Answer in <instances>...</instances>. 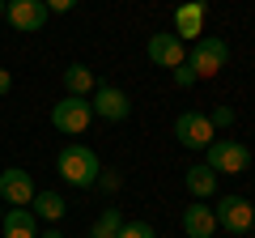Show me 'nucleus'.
<instances>
[{"label": "nucleus", "instance_id": "nucleus-4", "mask_svg": "<svg viewBox=\"0 0 255 238\" xmlns=\"http://www.w3.org/2000/svg\"><path fill=\"white\" fill-rule=\"evenodd\" d=\"M204 153H209V170H217V174H247L251 170V149L247 145H238V140H213L209 149H204Z\"/></svg>", "mask_w": 255, "mask_h": 238}, {"label": "nucleus", "instance_id": "nucleus-13", "mask_svg": "<svg viewBox=\"0 0 255 238\" xmlns=\"http://www.w3.org/2000/svg\"><path fill=\"white\" fill-rule=\"evenodd\" d=\"M0 230H4V238H38V217L30 209H9Z\"/></svg>", "mask_w": 255, "mask_h": 238}, {"label": "nucleus", "instance_id": "nucleus-14", "mask_svg": "<svg viewBox=\"0 0 255 238\" xmlns=\"http://www.w3.org/2000/svg\"><path fill=\"white\" fill-rule=\"evenodd\" d=\"M183 183H187V192L196 200H213L217 196V170H209V166H187Z\"/></svg>", "mask_w": 255, "mask_h": 238}, {"label": "nucleus", "instance_id": "nucleus-5", "mask_svg": "<svg viewBox=\"0 0 255 238\" xmlns=\"http://www.w3.org/2000/svg\"><path fill=\"white\" fill-rule=\"evenodd\" d=\"M213 217H217V230H230V234H251L255 226V209L247 196H221L213 204Z\"/></svg>", "mask_w": 255, "mask_h": 238}, {"label": "nucleus", "instance_id": "nucleus-21", "mask_svg": "<svg viewBox=\"0 0 255 238\" xmlns=\"http://www.w3.org/2000/svg\"><path fill=\"white\" fill-rule=\"evenodd\" d=\"M119 183H124V179H119V170H98V183H94V187H102V192H115Z\"/></svg>", "mask_w": 255, "mask_h": 238}, {"label": "nucleus", "instance_id": "nucleus-29", "mask_svg": "<svg viewBox=\"0 0 255 238\" xmlns=\"http://www.w3.org/2000/svg\"><path fill=\"white\" fill-rule=\"evenodd\" d=\"M251 209H255V200H251Z\"/></svg>", "mask_w": 255, "mask_h": 238}, {"label": "nucleus", "instance_id": "nucleus-17", "mask_svg": "<svg viewBox=\"0 0 255 238\" xmlns=\"http://www.w3.org/2000/svg\"><path fill=\"white\" fill-rule=\"evenodd\" d=\"M119 226H124V213L111 204V209H102V213H98V221L90 226V234H85V238H115V234H119Z\"/></svg>", "mask_w": 255, "mask_h": 238}, {"label": "nucleus", "instance_id": "nucleus-23", "mask_svg": "<svg viewBox=\"0 0 255 238\" xmlns=\"http://www.w3.org/2000/svg\"><path fill=\"white\" fill-rule=\"evenodd\" d=\"M9 90H13V73H9V68H0V98H4Z\"/></svg>", "mask_w": 255, "mask_h": 238}, {"label": "nucleus", "instance_id": "nucleus-15", "mask_svg": "<svg viewBox=\"0 0 255 238\" xmlns=\"http://www.w3.org/2000/svg\"><path fill=\"white\" fill-rule=\"evenodd\" d=\"M64 90L73 94V98H90V94L98 90V81H94V68H85V64H68V68H64Z\"/></svg>", "mask_w": 255, "mask_h": 238}, {"label": "nucleus", "instance_id": "nucleus-27", "mask_svg": "<svg viewBox=\"0 0 255 238\" xmlns=\"http://www.w3.org/2000/svg\"><path fill=\"white\" fill-rule=\"evenodd\" d=\"M251 238H255V226H251Z\"/></svg>", "mask_w": 255, "mask_h": 238}, {"label": "nucleus", "instance_id": "nucleus-7", "mask_svg": "<svg viewBox=\"0 0 255 238\" xmlns=\"http://www.w3.org/2000/svg\"><path fill=\"white\" fill-rule=\"evenodd\" d=\"M213 123L209 115H200V111H183L179 119H174V136H179L183 149H209L213 145Z\"/></svg>", "mask_w": 255, "mask_h": 238}, {"label": "nucleus", "instance_id": "nucleus-10", "mask_svg": "<svg viewBox=\"0 0 255 238\" xmlns=\"http://www.w3.org/2000/svg\"><path fill=\"white\" fill-rule=\"evenodd\" d=\"M145 55L153 60L157 68H179L183 60H187V47L179 43V34H149Z\"/></svg>", "mask_w": 255, "mask_h": 238}, {"label": "nucleus", "instance_id": "nucleus-9", "mask_svg": "<svg viewBox=\"0 0 255 238\" xmlns=\"http://www.w3.org/2000/svg\"><path fill=\"white\" fill-rule=\"evenodd\" d=\"M4 17H9V26L13 30H21V34H34V30H43L47 26V4L43 0H13L9 9H4Z\"/></svg>", "mask_w": 255, "mask_h": 238}, {"label": "nucleus", "instance_id": "nucleus-3", "mask_svg": "<svg viewBox=\"0 0 255 238\" xmlns=\"http://www.w3.org/2000/svg\"><path fill=\"white\" fill-rule=\"evenodd\" d=\"M90 119H94L90 98H73V94H64V98L51 107V123H55V132H64V136H81V132L90 128Z\"/></svg>", "mask_w": 255, "mask_h": 238}, {"label": "nucleus", "instance_id": "nucleus-20", "mask_svg": "<svg viewBox=\"0 0 255 238\" xmlns=\"http://www.w3.org/2000/svg\"><path fill=\"white\" fill-rule=\"evenodd\" d=\"M209 123H213V128H230V123H234V107H217L209 115Z\"/></svg>", "mask_w": 255, "mask_h": 238}, {"label": "nucleus", "instance_id": "nucleus-1", "mask_svg": "<svg viewBox=\"0 0 255 238\" xmlns=\"http://www.w3.org/2000/svg\"><path fill=\"white\" fill-rule=\"evenodd\" d=\"M55 170H60V179L68 187H94L98 183L102 162H98V153L85 149V145H64L60 157H55Z\"/></svg>", "mask_w": 255, "mask_h": 238}, {"label": "nucleus", "instance_id": "nucleus-8", "mask_svg": "<svg viewBox=\"0 0 255 238\" xmlns=\"http://www.w3.org/2000/svg\"><path fill=\"white\" fill-rule=\"evenodd\" d=\"M90 107L98 119H107V123H119V119L132 115V98H128L119 85H98V90L90 94Z\"/></svg>", "mask_w": 255, "mask_h": 238}, {"label": "nucleus", "instance_id": "nucleus-22", "mask_svg": "<svg viewBox=\"0 0 255 238\" xmlns=\"http://www.w3.org/2000/svg\"><path fill=\"white\" fill-rule=\"evenodd\" d=\"M47 4V13H73L77 9V0H43Z\"/></svg>", "mask_w": 255, "mask_h": 238}, {"label": "nucleus", "instance_id": "nucleus-11", "mask_svg": "<svg viewBox=\"0 0 255 238\" xmlns=\"http://www.w3.org/2000/svg\"><path fill=\"white\" fill-rule=\"evenodd\" d=\"M174 34H179V43H196L204 34V4L200 0L179 4V13H174Z\"/></svg>", "mask_w": 255, "mask_h": 238}, {"label": "nucleus", "instance_id": "nucleus-16", "mask_svg": "<svg viewBox=\"0 0 255 238\" xmlns=\"http://www.w3.org/2000/svg\"><path fill=\"white\" fill-rule=\"evenodd\" d=\"M30 213H34L38 221H60L64 213H68V204H64L60 192H34V200H30Z\"/></svg>", "mask_w": 255, "mask_h": 238}, {"label": "nucleus", "instance_id": "nucleus-19", "mask_svg": "<svg viewBox=\"0 0 255 238\" xmlns=\"http://www.w3.org/2000/svg\"><path fill=\"white\" fill-rule=\"evenodd\" d=\"M170 73H174V85H179V90H187V85H196V81H200V77H196V73L187 68V60H183L179 68H170Z\"/></svg>", "mask_w": 255, "mask_h": 238}, {"label": "nucleus", "instance_id": "nucleus-2", "mask_svg": "<svg viewBox=\"0 0 255 238\" xmlns=\"http://www.w3.org/2000/svg\"><path fill=\"white\" fill-rule=\"evenodd\" d=\"M226 60H230V47H226V38H217V34H200L191 43V51H187V68L196 77H217L221 68H226Z\"/></svg>", "mask_w": 255, "mask_h": 238}, {"label": "nucleus", "instance_id": "nucleus-26", "mask_svg": "<svg viewBox=\"0 0 255 238\" xmlns=\"http://www.w3.org/2000/svg\"><path fill=\"white\" fill-rule=\"evenodd\" d=\"M0 221H4V204H0Z\"/></svg>", "mask_w": 255, "mask_h": 238}, {"label": "nucleus", "instance_id": "nucleus-28", "mask_svg": "<svg viewBox=\"0 0 255 238\" xmlns=\"http://www.w3.org/2000/svg\"><path fill=\"white\" fill-rule=\"evenodd\" d=\"M4 4H13V0H4Z\"/></svg>", "mask_w": 255, "mask_h": 238}, {"label": "nucleus", "instance_id": "nucleus-24", "mask_svg": "<svg viewBox=\"0 0 255 238\" xmlns=\"http://www.w3.org/2000/svg\"><path fill=\"white\" fill-rule=\"evenodd\" d=\"M38 238H68V234H60V230H43Z\"/></svg>", "mask_w": 255, "mask_h": 238}, {"label": "nucleus", "instance_id": "nucleus-25", "mask_svg": "<svg viewBox=\"0 0 255 238\" xmlns=\"http://www.w3.org/2000/svg\"><path fill=\"white\" fill-rule=\"evenodd\" d=\"M4 9H9V4H4V0H0V17H4Z\"/></svg>", "mask_w": 255, "mask_h": 238}, {"label": "nucleus", "instance_id": "nucleus-12", "mask_svg": "<svg viewBox=\"0 0 255 238\" xmlns=\"http://www.w3.org/2000/svg\"><path fill=\"white\" fill-rule=\"evenodd\" d=\"M183 234L187 238H213L217 234L213 204H187V209H183Z\"/></svg>", "mask_w": 255, "mask_h": 238}, {"label": "nucleus", "instance_id": "nucleus-18", "mask_svg": "<svg viewBox=\"0 0 255 238\" xmlns=\"http://www.w3.org/2000/svg\"><path fill=\"white\" fill-rule=\"evenodd\" d=\"M115 238H157V230L149 226V221H124Z\"/></svg>", "mask_w": 255, "mask_h": 238}, {"label": "nucleus", "instance_id": "nucleus-6", "mask_svg": "<svg viewBox=\"0 0 255 238\" xmlns=\"http://www.w3.org/2000/svg\"><path fill=\"white\" fill-rule=\"evenodd\" d=\"M34 179H30V170H21V166H9V170H0V204H9V209H30V200H34Z\"/></svg>", "mask_w": 255, "mask_h": 238}]
</instances>
